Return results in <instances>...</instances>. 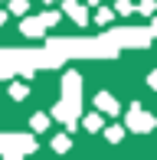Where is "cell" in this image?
Here are the masks:
<instances>
[{
	"label": "cell",
	"mask_w": 157,
	"mask_h": 160,
	"mask_svg": "<svg viewBox=\"0 0 157 160\" xmlns=\"http://www.w3.org/2000/svg\"><path fill=\"white\" fill-rule=\"evenodd\" d=\"M151 88H157V72H154V75H151Z\"/></svg>",
	"instance_id": "9c48e42d"
},
{
	"label": "cell",
	"mask_w": 157,
	"mask_h": 160,
	"mask_svg": "<svg viewBox=\"0 0 157 160\" xmlns=\"http://www.w3.org/2000/svg\"><path fill=\"white\" fill-rule=\"evenodd\" d=\"M46 3H56V0H46Z\"/></svg>",
	"instance_id": "4fadbf2b"
},
{
	"label": "cell",
	"mask_w": 157,
	"mask_h": 160,
	"mask_svg": "<svg viewBox=\"0 0 157 160\" xmlns=\"http://www.w3.org/2000/svg\"><path fill=\"white\" fill-rule=\"evenodd\" d=\"M62 13H66L72 23H78V26H85V23H89V10H85V3H82V0H66V3H62Z\"/></svg>",
	"instance_id": "6da1fadb"
},
{
	"label": "cell",
	"mask_w": 157,
	"mask_h": 160,
	"mask_svg": "<svg viewBox=\"0 0 157 160\" xmlns=\"http://www.w3.org/2000/svg\"><path fill=\"white\" fill-rule=\"evenodd\" d=\"M111 20H115V10H108V7H98V13H95V23H98V26H108Z\"/></svg>",
	"instance_id": "3957f363"
},
{
	"label": "cell",
	"mask_w": 157,
	"mask_h": 160,
	"mask_svg": "<svg viewBox=\"0 0 157 160\" xmlns=\"http://www.w3.org/2000/svg\"><path fill=\"white\" fill-rule=\"evenodd\" d=\"M151 33H157V20H154V23H151Z\"/></svg>",
	"instance_id": "8fae6325"
},
{
	"label": "cell",
	"mask_w": 157,
	"mask_h": 160,
	"mask_svg": "<svg viewBox=\"0 0 157 160\" xmlns=\"http://www.w3.org/2000/svg\"><path fill=\"white\" fill-rule=\"evenodd\" d=\"M20 30H23V36H33V39H36V36H43L49 26H46V20H43V17H33V20H23Z\"/></svg>",
	"instance_id": "7a4b0ae2"
},
{
	"label": "cell",
	"mask_w": 157,
	"mask_h": 160,
	"mask_svg": "<svg viewBox=\"0 0 157 160\" xmlns=\"http://www.w3.org/2000/svg\"><path fill=\"white\" fill-rule=\"evenodd\" d=\"M89 3H95V7H98V3H102V0H89Z\"/></svg>",
	"instance_id": "7c38bea8"
},
{
	"label": "cell",
	"mask_w": 157,
	"mask_h": 160,
	"mask_svg": "<svg viewBox=\"0 0 157 160\" xmlns=\"http://www.w3.org/2000/svg\"><path fill=\"white\" fill-rule=\"evenodd\" d=\"M3 20H7V13H3V10H0V26H3Z\"/></svg>",
	"instance_id": "30bf717a"
},
{
	"label": "cell",
	"mask_w": 157,
	"mask_h": 160,
	"mask_svg": "<svg viewBox=\"0 0 157 160\" xmlns=\"http://www.w3.org/2000/svg\"><path fill=\"white\" fill-rule=\"evenodd\" d=\"M115 13H121V17H131V13H134V3H131V0H118Z\"/></svg>",
	"instance_id": "8992f818"
},
{
	"label": "cell",
	"mask_w": 157,
	"mask_h": 160,
	"mask_svg": "<svg viewBox=\"0 0 157 160\" xmlns=\"http://www.w3.org/2000/svg\"><path fill=\"white\" fill-rule=\"evenodd\" d=\"M26 10H30V3H26V0H10V13H17V17H23Z\"/></svg>",
	"instance_id": "5b68a950"
},
{
	"label": "cell",
	"mask_w": 157,
	"mask_h": 160,
	"mask_svg": "<svg viewBox=\"0 0 157 160\" xmlns=\"http://www.w3.org/2000/svg\"><path fill=\"white\" fill-rule=\"evenodd\" d=\"M98 108H105V111H108V114H115V111H118L115 98H111V95H105V92H102V95H98Z\"/></svg>",
	"instance_id": "277c9868"
},
{
	"label": "cell",
	"mask_w": 157,
	"mask_h": 160,
	"mask_svg": "<svg viewBox=\"0 0 157 160\" xmlns=\"http://www.w3.org/2000/svg\"><path fill=\"white\" fill-rule=\"evenodd\" d=\"M138 10H141V13H147V17H151V13L157 10V3H154V0H141V3H138Z\"/></svg>",
	"instance_id": "52a82bcc"
},
{
	"label": "cell",
	"mask_w": 157,
	"mask_h": 160,
	"mask_svg": "<svg viewBox=\"0 0 157 160\" xmlns=\"http://www.w3.org/2000/svg\"><path fill=\"white\" fill-rule=\"evenodd\" d=\"M10 95H13V98H23V95H26V88H23V85H13Z\"/></svg>",
	"instance_id": "ba28073f"
}]
</instances>
